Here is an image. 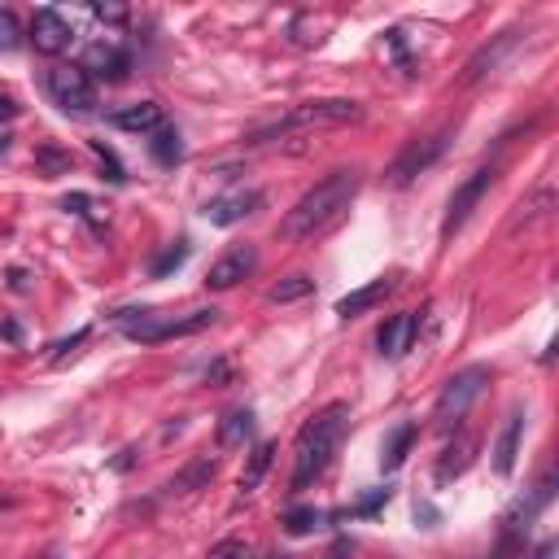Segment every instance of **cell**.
Instances as JSON below:
<instances>
[{
    "instance_id": "6da1fadb",
    "label": "cell",
    "mask_w": 559,
    "mask_h": 559,
    "mask_svg": "<svg viewBox=\"0 0 559 559\" xmlns=\"http://www.w3.org/2000/svg\"><path fill=\"white\" fill-rule=\"evenodd\" d=\"M359 184H363V170H354V167H341V170H333V175H323L315 188L284 215L280 236H284V241H306V236H315L319 227H328V223L354 201Z\"/></svg>"
},
{
    "instance_id": "7a4b0ae2",
    "label": "cell",
    "mask_w": 559,
    "mask_h": 559,
    "mask_svg": "<svg viewBox=\"0 0 559 559\" xmlns=\"http://www.w3.org/2000/svg\"><path fill=\"white\" fill-rule=\"evenodd\" d=\"M345 429H350V407L345 402H328L315 419H306V429L297 433V455H293V489H306L333 463Z\"/></svg>"
},
{
    "instance_id": "3957f363",
    "label": "cell",
    "mask_w": 559,
    "mask_h": 559,
    "mask_svg": "<svg viewBox=\"0 0 559 559\" xmlns=\"http://www.w3.org/2000/svg\"><path fill=\"white\" fill-rule=\"evenodd\" d=\"M363 119V105L359 101H306V105H297L289 110L284 119L267 122V127H254L249 136H245V145H267L275 136H284V131H297V127H337V122H359Z\"/></svg>"
},
{
    "instance_id": "277c9868",
    "label": "cell",
    "mask_w": 559,
    "mask_h": 559,
    "mask_svg": "<svg viewBox=\"0 0 559 559\" xmlns=\"http://www.w3.org/2000/svg\"><path fill=\"white\" fill-rule=\"evenodd\" d=\"M486 385H489V367H463V371H455L450 381H446V390H441V398H438V424H459L463 415L472 411V402L486 393Z\"/></svg>"
},
{
    "instance_id": "5b68a950",
    "label": "cell",
    "mask_w": 559,
    "mask_h": 559,
    "mask_svg": "<svg viewBox=\"0 0 559 559\" xmlns=\"http://www.w3.org/2000/svg\"><path fill=\"white\" fill-rule=\"evenodd\" d=\"M219 319V311L215 306H206V311H188V315L179 319H158V315H140L136 323H127V337L140 341V345H158V341H175V337H193V333H201V328H210Z\"/></svg>"
},
{
    "instance_id": "8992f818",
    "label": "cell",
    "mask_w": 559,
    "mask_h": 559,
    "mask_svg": "<svg viewBox=\"0 0 559 559\" xmlns=\"http://www.w3.org/2000/svg\"><path fill=\"white\" fill-rule=\"evenodd\" d=\"M49 97L66 110V114H97V83L88 79L83 66H53L49 71Z\"/></svg>"
},
{
    "instance_id": "52a82bcc",
    "label": "cell",
    "mask_w": 559,
    "mask_h": 559,
    "mask_svg": "<svg viewBox=\"0 0 559 559\" xmlns=\"http://www.w3.org/2000/svg\"><path fill=\"white\" fill-rule=\"evenodd\" d=\"M446 145H450V131H433V136H419V140H411V145L393 158L390 184H393V188H407L415 175H424V170H429L441 153H446Z\"/></svg>"
},
{
    "instance_id": "ba28073f",
    "label": "cell",
    "mask_w": 559,
    "mask_h": 559,
    "mask_svg": "<svg viewBox=\"0 0 559 559\" xmlns=\"http://www.w3.org/2000/svg\"><path fill=\"white\" fill-rule=\"evenodd\" d=\"M494 179H498V167H481V170H472L459 188H455V197H450V210H446V223H441V236H446V241H450L463 223H467V215L481 206V197L494 188Z\"/></svg>"
},
{
    "instance_id": "9c48e42d",
    "label": "cell",
    "mask_w": 559,
    "mask_h": 559,
    "mask_svg": "<svg viewBox=\"0 0 559 559\" xmlns=\"http://www.w3.org/2000/svg\"><path fill=\"white\" fill-rule=\"evenodd\" d=\"M254 267H258V249H254V245H232L223 258H215V263H210V271H206V289H210V293L236 289V284H241Z\"/></svg>"
},
{
    "instance_id": "30bf717a",
    "label": "cell",
    "mask_w": 559,
    "mask_h": 559,
    "mask_svg": "<svg viewBox=\"0 0 559 559\" xmlns=\"http://www.w3.org/2000/svg\"><path fill=\"white\" fill-rule=\"evenodd\" d=\"M71 40H74V26L57 9H35V18H31V44H35V53L57 57V53L71 49Z\"/></svg>"
},
{
    "instance_id": "8fae6325",
    "label": "cell",
    "mask_w": 559,
    "mask_h": 559,
    "mask_svg": "<svg viewBox=\"0 0 559 559\" xmlns=\"http://www.w3.org/2000/svg\"><path fill=\"white\" fill-rule=\"evenodd\" d=\"M258 206H263V193H258V188H249V193H227V197L206 201V206H201V215H206V223H215V227H232V223L249 219Z\"/></svg>"
},
{
    "instance_id": "7c38bea8",
    "label": "cell",
    "mask_w": 559,
    "mask_h": 559,
    "mask_svg": "<svg viewBox=\"0 0 559 559\" xmlns=\"http://www.w3.org/2000/svg\"><path fill=\"white\" fill-rule=\"evenodd\" d=\"M83 71H88L92 83H97V79H105V83H122L127 71H131V57H127L122 49H114V44H92V49L83 53Z\"/></svg>"
},
{
    "instance_id": "4fadbf2b",
    "label": "cell",
    "mask_w": 559,
    "mask_h": 559,
    "mask_svg": "<svg viewBox=\"0 0 559 559\" xmlns=\"http://www.w3.org/2000/svg\"><path fill=\"white\" fill-rule=\"evenodd\" d=\"M415 328H419V315H415V311L390 315L385 323H381V333H376V350H381L385 359H402V354L411 350Z\"/></svg>"
},
{
    "instance_id": "5bb4252c",
    "label": "cell",
    "mask_w": 559,
    "mask_h": 559,
    "mask_svg": "<svg viewBox=\"0 0 559 559\" xmlns=\"http://www.w3.org/2000/svg\"><path fill=\"white\" fill-rule=\"evenodd\" d=\"M398 289V275H381V280H371V284H363V289H354V293H345L337 302V315L341 319H359L367 315L371 306H381L390 293Z\"/></svg>"
},
{
    "instance_id": "9a60e30c",
    "label": "cell",
    "mask_w": 559,
    "mask_h": 559,
    "mask_svg": "<svg viewBox=\"0 0 559 559\" xmlns=\"http://www.w3.org/2000/svg\"><path fill=\"white\" fill-rule=\"evenodd\" d=\"M110 122H114L119 131H131V136H149V131H158L167 119H162V105H158V101H136V105L114 110Z\"/></svg>"
},
{
    "instance_id": "2e32d148",
    "label": "cell",
    "mask_w": 559,
    "mask_h": 559,
    "mask_svg": "<svg viewBox=\"0 0 559 559\" xmlns=\"http://www.w3.org/2000/svg\"><path fill=\"white\" fill-rule=\"evenodd\" d=\"M520 433H525V411L516 407L507 415V424H503V433L494 441V472L498 477H511L516 472V455H520Z\"/></svg>"
},
{
    "instance_id": "e0dca14e",
    "label": "cell",
    "mask_w": 559,
    "mask_h": 559,
    "mask_svg": "<svg viewBox=\"0 0 559 559\" xmlns=\"http://www.w3.org/2000/svg\"><path fill=\"white\" fill-rule=\"evenodd\" d=\"M516 40H520V31H503V35H494V44L477 53L472 62H467V71H463V83H477V79H486L489 71H498L503 66V57L516 49Z\"/></svg>"
},
{
    "instance_id": "ac0fdd59",
    "label": "cell",
    "mask_w": 559,
    "mask_h": 559,
    "mask_svg": "<svg viewBox=\"0 0 559 559\" xmlns=\"http://www.w3.org/2000/svg\"><path fill=\"white\" fill-rule=\"evenodd\" d=\"M149 153H153V162L158 167H179V158H184V140H179V131L162 122L158 131H149Z\"/></svg>"
},
{
    "instance_id": "d6986e66",
    "label": "cell",
    "mask_w": 559,
    "mask_h": 559,
    "mask_svg": "<svg viewBox=\"0 0 559 559\" xmlns=\"http://www.w3.org/2000/svg\"><path fill=\"white\" fill-rule=\"evenodd\" d=\"M411 441H415V424H398L390 433V441H385V450H381V467L398 472L407 463V455H411Z\"/></svg>"
},
{
    "instance_id": "ffe728a7",
    "label": "cell",
    "mask_w": 559,
    "mask_h": 559,
    "mask_svg": "<svg viewBox=\"0 0 559 559\" xmlns=\"http://www.w3.org/2000/svg\"><path fill=\"white\" fill-rule=\"evenodd\" d=\"M215 481V459H193L184 472H175V481H170V494H193V489L210 486Z\"/></svg>"
},
{
    "instance_id": "44dd1931",
    "label": "cell",
    "mask_w": 559,
    "mask_h": 559,
    "mask_svg": "<svg viewBox=\"0 0 559 559\" xmlns=\"http://www.w3.org/2000/svg\"><path fill=\"white\" fill-rule=\"evenodd\" d=\"M311 293H315V280H311L306 271H293V275H284V280L267 293V302H275V306H289V302H302V297H311Z\"/></svg>"
},
{
    "instance_id": "7402d4cb",
    "label": "cell",
    "mask_w": 559,
    "mask_h": 559,
    "mask_svg": "<svg viewBox=\"0 0 559 559\" xmlns=\"http://www.w3.org/2000/svg\"><path fill=\"white\" fill-rule=\"evenodd\" d=\"M271 455H275L271 441H258V446H254V455H249V463H245V472H241V494H254V489L263 486V477H267V467H271Z\"/></svg>"
},
{
    "instance_id": "603a6c76",
    "label": "cell",
    "mask_w": 559,
    "mask_h": 559,
    "mask_svg": "<svg viewBox=\"0 0 559 559\" xmlns=\"http://www.w3.org/2000/svg\"><path fill=\"white\" fill-rule=\"evenodd\" d=\"M249 433H254V411H249V407H236V411L223 415V424H219V446H241Z\"/></svg>"
},
{
    "instance_id": "cb8c5ba5",
    "label": "cell",
    "mask_w": 559,
    "mask_h": 559,
    "mask_svg": "<svg viewBox=\"0 0 559 559\" xmlns=\"http://www.w3.org/2000/svg\"><path fill=\"white\" fill-rule=\"evenodd\" d=\"M551 206H555V188L546 184V188H537L525 206H520V215H516V223L511 227H520V223H537V219H546L551 215Z\"/></svg>"
},
{
    "instance_id": "d4e9b609",
    "label": "cell",
    "mask_w": 559,
    "mask_h": 559,
    "mask_svg": "<svg viewBox=\"0 0 559 559\" xmlns=\"http://www.w3.org/2000/svg\"><path fill=\"white\" fill-rule=\"evenodd\" d=\"M472 463V438H459L450 450H446V459L438 463V481H450V477H459L463 467Z\"/></svg>"
},
{
    "instance_id": "484cf974",
    "label": "cell",
    "mask_w": 559,
    "mask_h": 559,
    "mask_svg": "<svg viewBox=\"0 0 559 559\" xmlns=\"http://www.w3.org/2000/svg\"><path fill=\"white\" fill-rule=\"evenodd\" d=\"M35 167L44 170V175H66V170H71V153H66V149H57V145H40L35 149Z\"/></svg>"
},
{
    "instance_id": "4316f807",
    "label": "cell",
    "mask_w": 559,
    "mask_h": 559,
    "mask_svg": "<svg viewBox=\"0 0 559 559\" xmlns=\"http://www.w3.org/2000/svg\"><path fill=\"white\" fill-rule=\"evenodd\" d=\"M184 258H188V241H175L167 254L153 263V280H162V275H170V271H179L184 267Z\"/></svg>"
},
{
    "instance_id": "83f0119b",
    "label": "cell",
    "mask_w": 559,
    "mask_h": 559,
    "mask_svg": "<svg viewBox=\"0 0 559 559\" xmlns=\"http://www.w3.org/2000/svg\"><path fill=\"white\" fill-rule=\"evenodd\" d=\"M315 525H319V511L315 507H293L289 516H284V529H289L293 537H306Z\"/></svg>"
},
{
    "instance_id": "f1b7e54d",
    "label": "cell",
    "mask_w": 559,
    "mask_h": 559,
    "mask_svg": "<svg viewBox=\"0 0 559 559\" xmlns=\"http://www.w3.org/2000/svg\"><path fill=\"white\" fill-rule=\"evenodd\" d=\"M23 44V26L14 18V9H0V53H14Z\"/></svg>"
},
{
    "instance_id": "f546056e",
    "label": "cell",
    "mask_w": 559,
    "mask_h": 559,
    "mask_svg": "<svg viewBox=\"0 0 559 559\" xmlns=\"http://www.w3.org/2000/svg\"><path fill=\"white\" fill-rule=\"evenodd\" d=\"M62 210H74L79 219H92V223L101 227V206H97V201H92L88 193H71L66 201H62Z\"/></svg>"
},
{
    "instance_id": "4dcf8cb0",
    "label": "cell",
    "mask_w": 559,
    "mask_h": 559,
    "mask_svg": "<svg viewBox=\"0 0 559 559\" xmlns=\"http://www.w3.org/2000/svg\"><path fill=\"white\" fill-rule=\"evenodd\" d=\"M92 153L101 158V170H105V179H110V184H122V179H127V170H122V162L114 158V149H105L101 140H92Z\"/></svg>"
},
{
    "instance_id": "1f68e13d",
    "label": "cell",
    "mask_w": 559,
    "mask_h": 559,
    "mask_svg": "<svg viewBox=\"0 0 559 559\" xmlns=\"http://www.w3.org/2000/svg\"><path fill=\"white\" fill-rule=\"evenodd\" d=\"M390 494H393V489H371V494H367V498L354 511H350V516H376V511L390 503Z\"/></svg>"
},
{
    "instance_id": "d6a6232c",
    "label": "cell",
    "mask_w": 559,
    "mask_h": 559,
    "mask_svg": "<svg viewBox=\"0 0 559 559\" xmlns=\"http://www.w3.org/2000/svg\"><path fill=\"white\" fill-rule=\"evenodd\" d=\"M97 23H127V5H92Z\"/></svg>"
},
{
    "instance_id": "836d02e7",
    "label": "cell",
    "mask_w": 559,
    "mask_h": 559,
    "mask_svg": "<svg viewBox=\"0 0 559 559\" xmlns=\"http://www.w3.org/2000/svg\"><path fill=\"white\" fill-rule=\"evenodd\" d=\"M210 559H249V551H245L241 542H223V546H215Z\"/></svg>"
},
{
    "instance_id": "e575fe53",
    "label": "cell",
    "mask_w": 559,
    "mask_h": 559,
    "mask_svg": "<svg viewBox=\"0 0 559 559\" xmlns=\"http://www.w3.org/2000/svg\"><path fill=\"white\" fill-rule=\"evenodd\" d=\"M350 555H354V542H350V537H337V542L323 551V559H350Z\"/></svg>"
},
{
    "instance_id": "d590c367",
    "label": "cell",
    "mask_w": 559,
    "mask_h": 559,
    "mask_svg": "<svg viewBox=\"0 0 559 559\" xmlns=\"http://www.w3.org/2000/svg\"><path fill=\"white\" fill-rule=\"evenodd\" d=\"M14 119H18V101L9 92H0V122H14Z\"/></svg>"
},
{
    "instance_id": "8d00e7d4",
    "label": "cell",
    "mask_w": 559,
    "mask_h": 559,
    "mask_svg": "<svg viewBox=\"0 0 559 559\" xmlns=\"http://www.w3.org/2000/svg\"><path fill=\"white\" fill-rule=\"evenodd\" d=\"M9 289H14V293H23V289H26V271H18V267L9 271Z\"/></svg>"
}]
</instances>
